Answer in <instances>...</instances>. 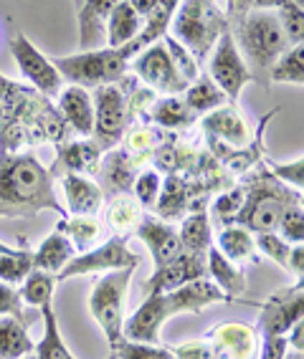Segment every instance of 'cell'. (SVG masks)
<instances>
[{
  "instance_id": "obj_47",
  "label": "cell",
  "mask_w": 304,
  "mask_h": 359,
  "mask_svg": "<svg viewBox=\"0 0 304 359\" xmlns=\"http://www.w3.org/2000/svg\"><path fill=\"white\" fill-rule=\"evenodd\" d=\"M264 165H266V170L279 180V182H284V185L294 187V190L302 193V185H304V160L302 157L286 162V165L274 162V160H264Z\"/></svg>"
},
{
  "instance_id": "obj_23",
  "label": "cell",
  "mask_w": 304,
  "mask_h": 359,
  "mask_svg": "<svg viewBox=\"0 0 304 359\" xmlns=\"http://www.w3.org/2000/svg\"><path fill=\"white\" fill-rule=\"evenodd\" d=\"M58 180H61V187H64L66 215H97L102 210L104 195L91 177H84V175H64V177Z\"/></svg>"
},
{
  "instance_id": "obj_24",
  "label": "cell",
  "mask_w": 304,
  "mask_h": 359,
  "mask_svg": "<svg viewBox=\"0 0 304 359\" xmlns=\"http://www.w3.org/2000/svg\"><path fill=\"white\" fill-rule=\"evenodd\" d=\"M119 0H84L79 11V46L91 51V46L107 41V18Z\"/></svg>"
},
{
  "instance_id": "obj_18",
  "label": "cell",
  "mask_w": 304,
  "mask_h": 359,
  "mask_svg": "<svg viewBox=\"0 0 304 359\" xmlns=\"http://www.w3.org/2000/svg\"><path fill=\"white\" fill-rule=\"evenodd\" d=\"M173 316L165 294H150L130 319H124L122 334L124 339L143 341V344H162L160 329Z\"/></svg>"
},
{
  "instance_id": "obj_49",
  "label": "cell",
  "mask_w": 304,
  "mask_h": 359,
  "mask_svg": "<svg viewBox=\"0 0 304 359\" xmlns=\"http://www.w3.org/2000/svg\"><path fill=\"white\" fill-rule=\"evenodd\" d=\"M0 316H13V319L26 321V314H23V302H20V294L15 286H8V283L0 281Z\"/></svg>"
},
{
  "instance_id": "obj_41",
  "label": "cell",
  "mask_w": 304,
  "mask_h": 359,
  "mask_svg": "<svg viewBox=\"0 0 304 359\" xmlns=\"http://www.w3.org/2000/svg\"><path fill=\"white\" fill-rule=\"evenodd\" d=\"M33 271V250L13 248L11 253H0V281L8 286H18Z\"/></svg>"
},
{
  "instance_id": "obj_55",
  "label": "cell",
  "mask_w": 304,
  "mask_h": 359,
  "mask_svg": "<svg viewBox=\"0 0 304 359\" xmlns=\"http://www.w3.org/2000/svg\"><path fill=\"white\" fill-rule=\"evenodd\" d=\"M284 0H253V8H266V11H277Z\"/></svg>"
},
{
  "instance_id": "obj_2",
  "label": "cell",
  "mask_w": 304,
  "mask_h": 359,
  "mask_svg": "<svg viewBox=\"0 0 304 359\" xmlns=\"http://www.w3.org/2000/svg\"><path fill=\"white\" fill-rule=\"evenodd\" d=\"M41 210L66 218L48 170L28 149L0 154V218H36Z\"/></svg>"
},
{
  "instance_id": "obj_40",
  "label": "cell",
  "mask_w": 304,
  "mask_h": 359,
  "mask_svg": "<svg viewBox=\"0 0 304 359\" xmlns=\"http://www.w3.org/2000/svg\"><path fill=\"white\" fill-rule=\"evenodd\" d=\"M244 198H246V190H244V185L226 187V190L216 193V198L208 203V208H211V212H208V215H213V223L220 225V228L233 225V220H236V215H239L241 205H244Z\"/></svg>"
},
{
  "instance_id": "obj_20",
  "label": "cell",
  "mask_w": 304,
  "mask_h": 359,
  "mask_svg": "<svg viewBox=\"0 0 304 359\" xmlns=\"http://www.w3.org/2000/svg\"><path fill=\"white\" fill-rule=\"evenodd\" d=\"M206 137L223 142L228 147H244L251 140V129H249L246 119L241 114L239 104H223L218 109L203 114L201 122Z\"/></svg>"
},
{
  "instance_id": "obj_34",
  "label": "cell",
  "mask_w": 304,
  "mask_h": 359,
  "mask_svg": "<svg viewBox=\"0 0 304 359\" xmlns=\"http://www.w3.org/2000/svg\"><path fill=\"white\" fill-rule=\"evenodd\" d=\"M33 349L36 341L28 334V324L13 316H0V359H23Z\"/></svg>"
},
{
  "instance_id": "obj_53",
  "label": "cell",
  "mask_w": 304,
  "mask_h": 359,
  "mask_svg": "<svg viewBox=\"0 0 304 359\" xmlns=\"http://www.w3.org/2000/svg\"><path fill=\"white\" fill-rule=\"evenodd\" d=\"M289 273H291V276H297V281H302V276H304V245L302 243H294V245H291V253H289Z\"/></svg>"
},
{
  "instance_id": "obj_44",
  "label": "cell",
  "mask_w": 304,
  "mask_h": 359,
  "mask_svg": "<svg viewBox=\"0 0 304 359\" xmlns=\"http://www.w3.org/2000/svg\"><path fill=\"white\" fill-rule=\"evenodd\" d=\"M253 243H256V248H259L266 258H272L277 266H282L284 271H289L291 243H286L279 233H253Z\"/></svg>"
},
{
  "instance_id": "obj_38",
  "label": "cell",
  "mask_w": 304,
  "mask_h": 359,
  "mask_svg": "<svg viewBox=\"0 0 304 359\" xmlns=\"http://www.w3.org/2000/svg\"><path fill=\"white\" fill-rule=\"evenodd\" d=\"M304 83V46H289L269 69V83Z\"/></svg>"
},
{
  "instance_id": "obj_7",
  "label": "cell",
  "mask_w": 304,
  "mask_h": 359,
  "mask_svg": "<svg viewBox=\"0 0 304 359\" xmlns=\"http://www.w3.org/2000/svg\"><path fill=\"white\" fill-rule=\"evenodd\" d=\"M135 271L137 269L104 271L102 276L97 278L89 296V311L94 316V321L99 324V329L104 332L107 341H110L112 352L124 341V296H127Z\"/></svg>"
},
{
  "instance_id": "obj_10",
  "label": "cell",
  "mask_w": 304,
  "mask_h": 359,
  "mask_svg": "<svg viewBox=\"0 0 304 359\" xmlns=\"http://www.w3.org/2000/svg\"><path fill=\"white\" fill-rule=\"evenodd\" d=\"M208 71H211V79H213L216 86L226 94L228 104H239V97H241V91H244V86L253 83L251 71L246 69L239 48H236L231 28L220 33V39L216 41L213 51H211V56H208Z\"/></svg>"
},
{
  "instance_id": "obj_56",
  "label": "cell",
  "mask_w": 304,
  "mask_h": 359,
  "mask_svg": "<svg viewBox=\"0 0 304 359\" xmlns=\"http://www.w3.org/2000/svg\"><path fill=\"white\" fill-rule=\"evenodd\" d=\"M284 359H304V352H294V349H286Z\"/></svg>"
},
{
  "instance_id": "obj_3",
  "label": "cell",
  "mask_w": 304,
  "mask_h": 359,
  "mask_svg": "<svg viewBox=\"0 0 304 359\" xmlns=\"http://www.w3.org/2000/svg\"><path fill=\"white\" fill-rule=\"evenodd\" d=\"M157 94L140 83V79H132L124 74L119 81L104 83L94 89V142L102 152L117 147L122 142L124 132L137 116H143L145 109L155 102Z\"/></svg>"
},
{
  "instance_id": "obj_8",
  "label": "cell",
  "mask_w": 304,
  "mask_h": 359,
  "mask_svg": "<svg viewBox=\"0 0 304 359\" xmlns=\"http://www.w3.org/2000/svg\"><path fill=\"white\" fill-rule=\"evenodd\" d=\"M61 79H66L74 86L81 89H97L104 83H114L127 74L130 61L122 56L119 48H94V51H81L74 56H64L53 61Z\"/></svg>"
},
{
  "instance_id": "obj_27",
  "label": "cell",
  "mask_w": 304,
  "mask_h": 359,
  "mask_svg": "<svg viewBox=\"0 0 304 359\" xmlns=\"http://www.w3.org/2000/svg\"><path fill=\"white\" fill-rule=\"evenodd\" d=\"M155 215L160 220H180L190 212V187L183 175H168L162 180L155 203Z\"/></svg>"
},
{
  "instance_id": "obj_43",
  "label": "cell",
  "mask_w": 304,
  "mask_h": 359,
  "mask_svg": "<svg viewBox=\"0 0 304 359\" xmlns=\"http://www.w3.org/2000/svg\"><path fill=\"white\" fill-rule=\"evenodd\" d=\"M160 187H162V172H157L155 167H143L137 172L135 182H132V193H135L137 203L143 205V210H152L155 208Z\"/></svg>"
},
{
  "instance_id": "obj_32",
  "label": "cell",
  "mask_w": 304,
  "mask_h": 359,
  "mask_svg": "<svg viewBox=\"0 0 304 359\" xmlns=\"http://www.w3.org/2000/svg\"><path fill=\"white\" fill-rule=\"evenodd\" d=\"M216 248L233 261L236 266H246V263H259L256 261V243H253V233L241 228V225H226L218 233V245Z\"/></svg>"
},
{
  "instance_id": "obj_58",
  "label": "cell",
  "mask_w": 304,
  "mask_h": 359,
  "mask_svg": "<svg viewBox=\"0 0 304 359\" xmlns=\"http://www.w3.org/2000/svg\"><path fill=\"white\" fill-rule=\"evenodd\" d=\"M23 359H39V357H36V354L31 352V354H26V357H23Z\"/></svg>"
},
{
  "instance_id": "obj_11",
  "label": "cell",
  "mask_w": 304,
  "mask_h": 359,
  "mask_svg": "<svg viewBox=\"0 0 304 359\" xmlns=\"http://www.w3.org/2000/svg\"><path fill=\"white\" fill-rule=\"evenodd\" d=\"M137 266H140V256H137L135 250L127 248V238L112 236L110 241H104L99 248H89L86 253L74 256L64 269L58 271L56 278L58 281H66V278L86 276V273H104V271H117V269H137Z\"/></svg>"
},
{
  "instance_id": "obj_4",
  "label": "cell",
  "mask_w": 304,
  "mask_h": 359,
  "mask_svg": "<svg viewBox=\"0 0 304 359\" xmlns=\"http://www.w3.org/2000/svg\"><path fill=\"white\" fill-rule=\"evenodd\" d=\"M231 36L246 69L251 71L253 81L269 86V69L289 48L282 26H279L277 11L253 8L244 15L241 23L231 26Z\"/></svg>"
},
{
  "instance_id": "obj_50",
  "label": "cell",
  "mask_w": 304,
  "mask_h": 359,
  "mask_svg": "<svg viewBox=\"0 0 304 359\" xmlns=\"http://www.w3.org/2000/svg\"><path fill=\"white\" fill-rule=\"evenodd\" d=\"M173 354H175V359H216L213 346H211V341H208L206 337L173 346Z\"/></svg>"
},
{
  "instance_id": "obj_1",
  "label": "cell",
  "mask_w": 304,
  "mask_h": 359,
  "mask_svg": "<svg viewBox=\"0 0 304 359\" xmlns=\"http://www.w3.org/2000/svg\"><path fill=\"white\" fill-rule=\"evenodd\" d=\"M66 127L51 99L0 74V154H15L46 142H66Z\"/></svg>"
},
{
  "instance_id": "obj_22",
  "label": "cell",
  "mask_w": 304,
  "mask_h": 359,
  "mask_svg": "<svg viewBox=\"0 0 304 359\" xmlns=\"http://www.w3.org/2000/svg\"><path fill=\"white\" fill-rule=\"evenodd\" d=\"M56 111L66 122V127L72 129L79 137H91L94 132V102H91L89 91L81 86L69 83L66 89L58 91V104Z\"/></svg>"
},
{
  "instance_id": "obj_36",
  "label": "cell",
  "mask_w": 304,
  "mask_h": 359,
  "mask_svg": "<svg viewBox=\"0 0 304 359\" xmlns=\"http://www.w3.org/2000/svg\"><path fill=\"white\" fill-rule=\"evenodd\" d=\"M41 314H44V337L36 344L33 354L39 359H77L69 352V346H66L64 337H61V329H58V321L51 304H44Z\"/></svg>"
},
{
  "instance_id": "obj_9",
  "label": "cell",
  "mask_w": 304,
  "mask_h": 359,
  "mask_svg": "<svg viewBox=\"0 0 304 359\" xmlns=\"http://www.w3.org/2000/svg\"><path fill=\"white\" fill-rule=\"evenodd\" d=\"M132 71H135V76L140 79L143 86L152 89L155 94H165V97H180L183 91L190 86L178 71L162 39L137 53L135 61H132Z\"/></svg>"
},
{
  "instance_id": "obj_31",
  "label": "cell",
  "mask_w": 304,
  "mask_h": 359,
  "mask_svg": "<svg viewBox=\"0 0 304 359\" xmlns=\"http://www.w3.org/2000/svg\"><path fill=\"white\" fill-rule=\"evenodd\" d=\"M165 137H168V132H165V129H160V127H155V124L132 122L130 127H127V132H124V137H122V144H124L122 149L147 165L150 157H152V152L160 147Z\"/></svg>"
},
{
  "instance_id": "obj_48",
  "label": "cell",
  "mask_w": 304,
  "mask_h": 359,
  "mask_svg": "<svg viewBox=\"0 0 304 359\" xmlns=\"http://www.w3.org/2000/svg\"><path fill=\"white\" fill-rule=\"evenodd\" d=\"M162 41H165V46H168V51H170V56H173V61H175V66H178V71L183 74V79L188 83H193L195 79L201 76V71H198V64H195V58L190 56L185 48H183L178 41L173 39V36H162Z\"/></svg>"
},
{
  "instance_id": "obj_29",
  "label": "cell",
  "mask_w": 304,
  "mask_h": 359,
  "mask_svg": "<svg viewBox=\"0 0 304 359\" xmlns=\"http://www.w3.org/2000/svg\"><path fill=\"white\" fill-rule=\"evenodd\" d=\"M74 256H77V250H74L72 241L66 236H61L58 231H53L51 236L44 238V243L39 248L33 250V269L48 271V273L56 276L58 271L64 269Z\"/></svg>"
},
{
  "instance_id": "obj_57",
  "label": "cell",
  "mask_w": 304,
  "mask_h": 359,
  "mask_svg": "<svg viewBox=\"0 0 304 359\" xmlns=\"http://www.w3.org/2000/svg\"><path fill=\"white\" fill-rule=\"evenodd\" d=\"M11 250H13V248H11V245H6V243H0V253H11Z\"/></svg>"
},
{
  "instance_id": "obj_37",
  "label": "cell",
  "mask_w": 304,
  "mask_h": 359,
  "mask_svg": "<svg viewBox=\"0 0 304 359\" xmlns=\"http://www.w3.org/2000/svg\"><path fill=\"white\" fill-rule=\"evenodd\" d=\"M183 102L188 104V109L193 111L195 116L198 114H208V111L218 109L226 102V94L218 89L213 83L211 76H198L188 89L183 91Z\"/></svg>"
},
{
  "instance_id": "obj_59",
  "label": "cell",
  "mask_w": 304,
  "mask_h": 359,
  "mask_svg": "<svg viewBox=\"0 0 304 359\" xmlns=\"http://www.w3.org/2000/svg\"><path fill=\"white\" fill-rule=\"evenodd\" d=\"M81 3H84V0H74V6H77V8L81 6Z\"/></svg>"
},
{
  "instance_id": "obj_16",
  "label": "cell",
  "mask_w": 304,
  "mask_h": 359,
  "mask_svg": "<svg viewBox=\"0 0 304 359\" xmlns=\"http://www.w3.org/2000/svg\"><path fill=\"white\" fill-rule=\"evenodd\" d=\"M145 167V162H140L137 157H132L130 152H124L122 147L107 149V154H102L99 162L97 177H99V190L104 198H119V195L132 193V182H135L137 172Z\"/></svg>"
},
{
  "instance_id": "obj_15",
  "label": "cell",
  "mask_w": 304,
  "mask_h": 359,
  "mask_svg": "<svg viewBox=\"0 0 304 359\" xmlns=\"http://www.w3.org/2000/svg\"><path fill=\"white\" fill-rule=\"evenodd\" d=\"M279 109L269 111V114L261 116L259 127H256V135L251 137V140L244 144V147H228V144H223V142L213 140V137H206L208 140V152L213 154L216 160L220 162V165L226 167L228 172L236 177V175H246L251 172L253 167L261 165V162L266 160V147H264V129L266 124H269V119H272L274 114H277Z\"/></svg>"
},
{
  "instance_id": "obj_30",
  "label": "cell",
  "mask_w": 304,
  "mask_h": 359,
  "mask_svg": "<svg viewBox=\"0 0 304 359\" xmlns=\"http://www.w3.org/2000/svg\"><path fill=\"white\" fill-rule=\"evenodd\" d=\"M180 243L185 253H195V256H206V250L213 245V225H211V215L208 210H195L188 212L183 218L180 231Z\"/></svg>"
},
{
  "instance_id": "obj_39",
  "label": "cell",
  "mask_w": 304,
  "mask_h": 359,
  "mask_svg": "<svg viewBox=\"0 0 304 359\" xmlns=\"http://www.w3.org/2000/svg\"><path fill=\"white\" fill-rule=\"evenodd\" d=\"M56 283H58V278L53 276V273L33 269L31 273L23 278V283H20V289H18L20 302L28 304V306H39V309L44 306V304H51Z\"/></svg>"
},
{
  "instance_id": "obj_52",
  "label": "cell",
  "mask_w": 304,
  "mask_h": 359,
  "mask_svg": "<svg viewBox=\"0 0 304 359\" xmlns=\"http://www.w3.org/2000/svg\"><path fill=\"white\" fill-rule=\"evenodd\" d=\"M249 11H253V0H228V8H226L228 28L236 26V23H241Z\"/></svg>"
},
{
  "instance_id": "obj_21",
  "label": "cell",
  "mask_w": 304,
  "mask_h": 359,
  "mask_svg": "<svg viewBox=\"0 0 304 359\" xmlns=\"http://www.w3.org/2000/svg\"><path fill=\"white\" fill-rule=\"evenodd\" d=\"M135 233H137V238L147 245L150 256H152V263H155V269H160V266H165V263L175 261V258L183 253V243H180L178 231L160 218H143V223L137 225Z\"/></svg>"
},
{
  "instance_id": "obj_13",
  "label": "cell",
  "mask_w": 304,
  "mask_h": 359,
  "mask_svg": "<svg viewBox=\"0 0 304 359\" xmlns=\"http://www.w3.org/2000/svg\"><path fill=\"white\" fill-rule=\"evenodd\" d=\"M11 53H13L15 64H18V69H20V76L26 79L28 86L41 91L44 97L51 99L64 89V79H61V74L56 71L53 61H48V58L31 43V39H26L23 33H18L15 39H11Z\"/></svg>"
},
{
  "instance_id": "obj_25",
  "label": "cell",
  "mask_w": 304,
  "mask_h": 359,
  "mask_svg": "<svg viewBox=\"0 0 304 359\" xmlns=\"http://www.w3.org/2000/svg\"><path fill=\"white\" fill-rule=\"evenodd\" d=\"M206 269H208V278L228 296L231 304L239 296L246 294V273H244V269L236 266L233 261H228L216 245H211L206 250Z\"/></svg>"
},
{
  "instance_id": "obj_51",
  "label": "cell",
  "mask_w": 304,
  "mask_h": 359,
  "mask_svg": "<svg viewBox=\"0 0 304 359\" xmlns=\"http://www.w3.org/2000/svg\"><path fill=\"white\" fill-rule=\"evenodd\" d=\"M286 349H289L286 337H264V341H261V346H259V357L256 359H284Z\"/></svg>"
},
{
  "instance_id": "obj_6",
  "label": "cell",
  "mask_w": 304,
  "mask_h": 359,
  "mask_svg": "<svg viewBox=\"0 0 304 359\" xmlns=\"http://www.w3.org/2000/svg\"><path fill=\"white\" fill-rule=\"evenodd\" d=\"M170 26L175 41L201 66L203 61H208L220 33L228 31V18L216 6V0H180Z\"/></svg>"
},
{
  "instance_id": "obj_17",
  "label": "cell",
  "mask_w": 304,
  "mask_h": 359,
  "mask_svg": "<svg viewBox=\"0 0 304 359\" xmlns=\"http://www.w3.org/2000/svg\"><path fill=\"white\" fill-rule=\"evenodd\" d=\"M195 278H208L206 256H195V253H185V250H183L175 261L155 269V273L143 283V291L147 296L150 294H170V291L180 289V286L195 281Z\"/></svg>"
},
{
  "instance_id": "obj_54",
  "label": "cell",
  "mask_w": 304,
  "mask_h": 359,
  "mask_svg": "<svg viewBox=\"0 0 304 359\" xmlns=\"http://www.w3.org/2000/svg\"><path fill=\"white\" fill-rule=\"evenodd\" d=\"M127 3L135 8V13L140 15V18H147V15L157 8V3H160V0H127Z\"/></svg>"
},
{
  "instance_id": "obj_42",
  "label": "cell",
  "mask_w": 304,
  "mask_h": 359,
  "mask_svg": "<svg viewBox=\"0 0 304 359\" xmlns=\"http://www.w3.org/2000/svg\"><path fill=\"white\" fill-rule=\"evenodd\" d=\"M277 18L282 33L289 46H299L304 41V6L302 0H284L277 8Z\"/></svg>"
},
{
  "instance_id": "obj_28",
  "label": "cell",
  "mask_w": 304,
  "mask_h": 359,
  "mask_svg": "<svg viewBox=\"0 0 304 359\" xmlns=\"http://www.w3.org/2000/svg\"><path fill=\"white\" fill-rule=\"evenodd\" d=\"M145 210L143 205L137 203L132 195H119V198L110 200V208L104 212V220H107V228L112 231V236L117 238H127L137 231V225L143 223Z\"/></svg>"
},
{
  "instance_id": "obj_60",
  "label": "cell",
  "mask_w": 304,
  "mask_h": 359,
  "mask_svg": "<svg viewBox=\"0 0 304 359\" xmlns=\"http://www.w3.org/2000/svg\"><path fill=\"white\" fill-rule=\"evenodd\" d=\"M107 359H117V354H114V352H112V354H110V357H107Z\"/></svg>"
},
{
  "instance_id": "obj_19",
  "label": "cell",
  "mask_w": 304,
  "mask_h": 359,
  "mask_svg": "<svg viewBox=\"0 0 304 359\" xmlns=\"http://www.w3.org/2000/svg\"><path fill=\"white\" fill-rule=\"evenodd\" d=\"M102 154H104L102 147L94 140L58 142L56 162L48 167V175H51V180L64 177V175H84V177H91V175H97Z\"/></svg>"
},
{
  "instance_id": "obj_5",
  "label": "cell",
  "mask_w": 304,
  "mask_h": 359,
  "mask_svg": "<svg viewBox=\"0 0 304 359\" xmlns=\"http://www.w3.org/2000/svg\"><path fill=\"white\" fill-rule=\"evenodd\" d=\"M241 185L246 190V198H244V205H241L233 225H241L251 233H277L279 220H282V212L286 210V205L302 200V193L284 185V182H279L266 170L264 162L256 165L251 177H246Z\"/></svg>"
},
{
  "instance_id": "obj_14",
  "label": "cell",
  "mask_w": 304,
  "mask_h": 359,
  "mask_svg": "<svg viewBox=\"0 0 304 359\" xmlns=\"http://www.w3.org/2000/svg\"><path fill=\"white\" fill-rule=\"evenodd\" d=\"M206 339L213 346L216 359H256L261 334L244 321H223L208 329Z\"/></svg>"
},
{
  "instance_id": "obj_45",
  "label": "cell",
  "mask_w": 304,
  "mask_h": 359,
  "mask_svg": "<svg viewBox=\"0 0 304 359\" xmlns=\"http://www.w3.org/2000/svg\"><path fill=\"white\" fill-rule=\"evenodd\" d=\"M277 233L284 238L286 243H302L304 241V210H302V200L286 205V210L282 212V220H279Z\"/></svg>"
},
{
  "instance_id": "obj_33",
  "label": "cell",
  "mask_w": 304,
  "mask_h": 359,
  "mask_svg": "<svg viewBox=\"0 0 304 359\" xmlns=\"http://www.w3.org/2000/svg\"><path fill=\"white\" fill-rule=\"evenodd\" d=\"M140 28H143V18L135 13V8L127 0H119L107 18V43L110 48H122L140 33Z\"/></svg>"
},
{
  "instance_id": "obj_26",
  "label": "cell",
  "mask_w": 304,
  "mask_h": 359,
  "mask_svg": "<svg viewBox=\"0 0 304 359\" xmlns=\"http://www.w3.org/2000/svg\"><path fill=\"white\" fill-rule=\"evenodd\" d=\"M143 119L165 129V132H185V129L193 127L198 116L188 109V104L183 102V97H165L150 104Z\"/></svg>"
},
{
  "instance_id": "obj_35",
  "label": "cell",
  "mask_w": 304,
  "mask_h": 359,
  "mask_svg": "<svg viewBox=\"0 0 304 359\" xmlns=\"http://www.w3.org/2000/svg\"><path fill=\"white\" fill-rule=\"evenodd\" d=\"M56 231L72 241L77 253H86L102 236V223L94 220V215H66L56 223Z\"/></svg>"
},
{
  "instance_id": "obj_12",
  "label": "cell",
  "mask_w": 304,
  "mask_h": 359,
  "mask_svg": "<svg viewBox=\"0 0 304 359\" xmlns=\"http://www.w3.org/2000/svg\"><path fill=\"white\" fill-rule=\"evenodd\" d=\"M259 306V329L261 337H286L294 324H299L304 316V286L297 281L289 289H282L272 294Z\"/></svg>"
},
{
  "instance_id": "obj_46",
  "label": "cell",
  "mask_w": 304,
  "mask_h": 359,
  "mask_svg": "<svg viewBox=\"0 0 304 359\" xmlns=\"http://www.w3.org/2000/svg\"><path fill=\"white\" fill-rule=\"evenodd\" d=\"M117 359H175L173 349L162 344H143V341H130L124 339L122 344L114 349Z\"/></svg>"
}]
</instances>
